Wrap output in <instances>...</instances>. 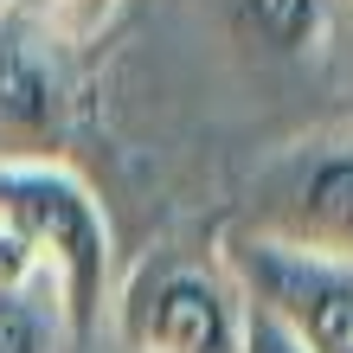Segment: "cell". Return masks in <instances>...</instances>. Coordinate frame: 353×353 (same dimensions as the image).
<instances>
[{"instance_id":"9","label":"cell","mask_w":353,"mask_h":353,"mask_svg":"<svg viewBox=\"0 0 353 353\" xmlns=\"http://www.w3.org/2000/svg\"><path fill=\"white\" fill-rule=\"evenodd\" d=\"M0 289H46V276H39V263H32L26 244H19L13 225H0ZM46 296H52V289H46Z\"/></svg>"},{"instance_id":"1","label":"cell","mask_w":353,"mask_h":353,"mask_svg":"<svg viewBox=\"0 0 353 353\" xmlns=\"http://www.w3.org/2000/svg\"><path fill=\"white\" fill-rule=\"evenodd\" d=\"M0 225H13L46 276L65 341H90L110 308L116 276V238L110 212L90 193V180L71 161H32V168H0Z\"/></svg>"},{"instance_id":"10","label":"cell","mask_w":353,"mask_h":353,"mask_svg":"<svg viewBox=\"0 0 353 353\" xmlns=\"http://www.w3.org/2000/svg\"><path fill=\"white\" fill-rule=\"evenodd\" d=\"M244 353H302L296 347V334H289V327L270 315V308H244Z\"/></svg>"},{"instance_id":"8","label":"cell","mask_w":353,"mask_h":353,"mask_svg":"<svg viewBox=\"0 0 353 353\" xmlns=\"http://www.w3.org/2000/svg\"><path fill=\"white\" fill-rule=\"evenodd\" d=\"M65 321L46 289H0V353H58Z\"/></svg>"},{"instance_id":"6","label":"cell","mask_w":353,"mask_h":353,"mask_svg":"<svg viewBox=\"0 0 353 353\" xmlns=\"http://www.w3.org/2000/svg\"><path fill=\"white\" fill-rule=\"evenodd\" d=\"M238 26L263 52L302 58V52H315V39L327 26V0H238Z\"/></svg>"},{"instance_id":"4","label":"cell","mask_w":353,"mask_h":353,"mask_svg":"<svg viewBox=\"0 0 353 353\" xmlns=\"http://www.w3.org/2000/svg\"><path fill=\"white\" fill-rule=\"evenodd\" d=\"M219 257L238 276L244 302L270 308L302 353H353V263L283 251V244H263L238 225L219 238Z\"/></svg>"},{"instance_id":"5","label":"cell","mask_w":353,"mask_h":353,"mask_svg":"<svg viewBox=\"0 0 353 353\" xmlns=\"http://www.w3.org/2000/svg\"><path fill=\"white\" fill-rule=\"evenodd\" d=\"M71 141V84L58 46L26 19H0V168L65 161Z\"/></svg>"},{"instance_id":"11","label":"cell","mask_w":353,"mask_h":353,"mask_svg":"<svg viewBox=\"0 0 353 353\" xmlns=\"http://www.w3.org/2000/svg\"><path fill=\"white\" fill-rule=\"evenodd\" d=\"M7 13H13V0H0V19H7Z\"/></svg>"},{"instance_id":"2","label":"cell","mask_w":353,"mask_h":353,"mask_svg":"<svg viewBox=\"0 0 353 353\" xmlns=\"http://www.w3.org/2000/svg\"><path fill=\"white\" fill-rule=\"evenodd\" d=\"M244 308L251 302L219 244H168L122 283L110 315L129 353H244Z\"/></svg>"},{"instance_id":"3","label":"cell","mask_w":353,"mask_h":353,"mask_svg":"<svg viewBox=\"0 0 353 353\" xmlns=\"http://www.w3.org/2000/svg\"><path fill=\"white\" fill-rule=\"evenodd\" d=\"M238 232L321 263H353V135L289 141L257 174Z\"/></svg>"},{"instance_id":"7","label":"cell","mask_w":353,"mask_h":353,"mask_svg":"<svg viewBox=\"0 0 353 353\" xmlns=\"http://www.w3.org/2000/svg\"><path fill=\"white\" fill-rule=\"evenodd\" d=\"M116 13H122V0H13V19H26L58 52L97 46V39L116 26Z\"/></svg>"}]
</instances>
